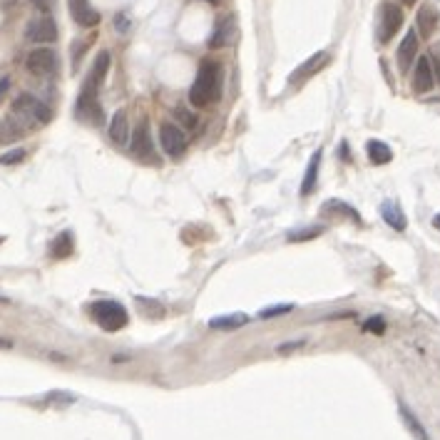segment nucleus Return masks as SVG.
<instances>
[{
  "mask_svg": "<svg viewBox=\"0 0 440 440\" xmlns=\"http://www.w3.org/2000/svg\"><path fill=\"white\" fill-rule=\"evenodd\" d=\"M160 142L169 157H182L187 152V137L174 122H162L160 125Z\"/></svg>",
  "mask_w": 440,
  "mask_h": 440,
  "instance_id": "8",
  "label": "nucleus"
},
{
  "mask_svg": "<svg viewBox=\"0 0 440 440\" xmlns=\"http://www.w3.org/2000/svg\"><path fill=\"white\" fill-rule=\"evenodd\" d=\"M381 217H384L386 224H388L390 229H395V232H403V229L408 227L406 214H403V209H400V204L395 199H386L384 204H381Z\"/></svg>",
  "mask_w": 440,
  "mask_h": 440,
  "instance_id": "15",
  "label": "nucleus"
},
{
  "mask_svg": "<svg viewBox=\"0 0 440 440\" xmlns=\"http://www.w3.org/2000/svg\"><path fill=\"white\" fill-rule=\"evenodd\" d=\"M52 257L55 259H65V257H70L73 254V234L70 232H63V234L57 236L55 241H52Z\"/></svg>",
  "mask_w": 440,
  "mask_h": 440,
  "instance_id": "23",
  "label": "nucleus"
},
{
  "mask_svg": "<svg viewBox=\"0 0 440 440\" xmlns=\"http://www.w3.org/2000/svg\"><path fill=\"white\" fill-rule=\"evenodd\" d=\"M403 10H400L395 3H384L381 8V23H378V43L381 45H388L395 38L400 28H403Z\"/></svg>",
  "mask_w": 440,
  "mask_h": 440,
  "instance_id": "5",
  "label": "nucleus"
},
{
  "mask_svg": "<svg viewBox=\"0 0 440 440\" xmlns=\"http://www.w3.org/2000/svg\"><path fill=\"white\" fill-rule=\"evenodd\" d=\"M70 15L80 28H95L100 23V13L90 6V0H68Z\"/></svg>",
  "mask_w": 440,
  "mask_h": 440,
  "instance_id": "13",
  "label": "nucleus"
},
{
  "mask_svg": "<svg viewBox=\"0 0 440 440\" xmlns=\"http://www.w3.org/2000/svg\"><path fill=\"white\" fill-rule=\"evenodd\" d=\"M132 155L144 162H157L155 139H152V130H149L147 120H142L135 127V135H132Z\"/></svg>",
  "mask_w": 440,
  "mask_h": 440,
  "instance_id": "7",
  "label": "nucleus"
},
{
  "mask_svg": "<svg viewBox=\"0 0 440 440\" xmlns=\"http://www.w3.org/2000/svg\"><path fill=\"white\" fill-rule=\"evenodd\" d=\"M25 68L35 77H50L57 73V55L50 47H35L25 60Z\"/></svg>",
  "mask_w": 440,
  "mask_h": 440,
  "instance_id": "6",
  "label": "nucleus"
},
{
  "mask_svg": "<svg viewBox=\"0 0 440 440\" xmlns=\"http://www.w3.org/2000/svg\"><path fill=\"white\" fill-rule=\"evenodd\" d=\"M13 114H17V117H23L28 122H38V125H47L52 117L50 107L43 105L38 98H33V95H20L13 103Z\"/></svg>",
  "mask_w": 440,
  "mask_h": 440,
  "instance_id": "4",
  "label": "nucleus"
},
{
  "mask_svg": "<svg viewBox=\"0 0 440 440\" xmlns=\"http://www.w3.org/2000/svg\"><path fill=\"white\" fill-rule=\"evenodd\" d=\"M398 413H400V418H403L406 428L411 430L413 438H416V440H430V435H428V430H425V425L420 423V418H418L416 413H413L411 408L403 403V400H398Z\"/></svg>",
  "mask_w": 440,
  "mask_h": 440,
  "instance_id": "16",
  "label": "nucleus"
},
{
  "mask_svg": "<svg viewBox=\"0 0 440 440\" xmlns=\"http://www.w3.org/2000/svg\"><path fill=\"white\" fill-rule=\"evenodd\" d=\"M418 30H408L406 33V38L400 40V45H398V55H395V60H398V70L403 75L411 70V65H413V60H418Z\"/></svg>",
  "mask_w": 440,
  "mask_h": 440,
  "instance_id": "12",
  "label": "nucleus"
},
{
  "mask_svg": "<svg viewBox=\"0 0 440 440\" xmlns=\"http://www.w3.org/2000/svg\"><path fill=\"white\" fill-rule=\"evenodd\" d=\"M438 10H435L433 6H423L420 10H418V35H423V40H428L430 35L435 33V28H438Z\"/></svg>",
  "mask_w": 440,
  "mask_h": 440,
  "instance_id": "17",
  "label": "nucleus"
},
{
  "mask_svg": "<svg viewBox=\"0 0 440 440\" xmlns=\"http://www.w3.org/2000/svg\"><path fill=\"white\" fill-rule=\"evenodd\" d=\"M206 3H212V6H214V3H219V0H206Z\"/></svg>",
  "mask_w": 440,
  "mask_h": 440,
  "instance_id": "33",
  "label": "nucleus"
},
{
  "mask_svg": "<svg viewBox=\"0 0 440 440\" xmlns=\"http://www.w3.org/2000/svg\"><path fill=\"white\" fill-rule=\"evenodd\" d=\"M90 314L92 319H95V324H98L100 328H105V331H120V328L127 326V321H130V316H127V309L122 306L120 301H95L90 303Z\"/></svg>",
  "mask_w": 440,
  "mask_h": 440,
  "instance_id": "3",
  "label": "nucleus"
},
{
  "mask_svg": "<svg viewBox=\"0 0 440 440\" xmlns=\"http://www.w3.org/2000/svg\"><path fill=\"white\" fill-rule=\"evenodd\" d=\"M326 232L324 227H306V229H296V232H291L289 234V241H309V239H316V236H321Z\"/></svg>",
  "mask_w": 440,
  "mask_h": 440,
  "instance_id": "24",
  "label": "nucleus"
},
{
  "mask_svg": "<svg viewBox=\"0 0 440 440\" xmlns=\"http://www.w3.org/2000/svg\"><path fill=\"white\" fill-rule=\"evenodd\" d=\"M328 63H331V55H328V52H316V55H311L303 65H298L296 73H291L289 82H291V85H298V82L311 80V77H314V75H319Z\"/></svg>",
  "mask_w": 440,
  "mask_h": 440,
  "instance_id": "10",
  "label": "nucleus"
},
{
  "mask_svg": "<svg viewBox=\"0 0 440 440\" xmlns=\"http://www.w3.org/2000/svg\"><path fill=\"white\" fill-rule=\"evenodd\" d=\"M219 80H222V68L214 60H204L197 70L195 85L189 87V103L195 107H206L219 95Z\"/></svg>",
  "mask_w": 440,
  "mask_h": 440,
  "instance_id": "2",
  "label": "nucleus"
},
{
  "mask_svg": "<svg viewBox=\"0 0 440 440\" xmlns=\"http://www.w3.org/2000/svg\"><path fill=\"white\" fill-rule=\"evenodd\" d=\"M430 63H433V73H435V80H438V85H440V50L435 52L433 57H430Z\"/></svg>",
  "mask_w": 440,
  "mask_h": 440,
  "instance_id": "29",
  "label": "nucleus"
},
{
  "mask_svg": "<svg viewBox=\"0 0 440 440\" xmlns=\"http://www.w3.org/2000/svg\"><path fill=\"white\" fill-rule=\"evenodd\" d=\"M25 38L30 43H55L57 40V25L50 15H38L33 17L25 28Z\"/></svg>",
  "mask_w": 440,
  "mask_h": 440,
  "instance_id": "9",
  "label": "nucleus"
},
{
  "mask_svg": "<svg viewBox=\"0 0 440 440\" xmlns=\"http://www.w3.org/2000/svg\"><path fill=\"white\" fill-rule=\"evenodd\" d=\"M366 152H368V160H371L373 165H388V162L393 160V149H390L386 142H381V139H368Z\"/></svg>",
  "mask_w": 440,
  "mask_h": 440,
  "instance_id": "20",
  "label": "nucleus"
},
{
  "mask_svg": "<svg viewBox=\"0 0 440 440\" xmlns=\"http://www.w3.org/2000/svg\"><path fill=\"white\" fill-rule=\"evenodd\" d=\"M400 3H403V6H413V3H416V0H400Z\"/></svg>",
  "mask_w": 440,
  "mask_h": 440,
  "instance_id": "32",
  "label": "nucleus"
},
{
  "mask_svg": "<svg viewBox=\"0 0 440 440\" xmlns=\"http://www.w3.org/2000/svg\"><path fill=\"white\" fill-rule=\"evenodd\" d=\"M8 87H10V80H8V77H0V98L8 92Z\"/></svg>",
  "mask_w": 440,
  "mask_h": 440,
  "instance_id": "30",
  "label": "nucleus"
},
{
  "mask_svg": "<svg viewBox=\"0 0 440 440\" xmlns=\"http://www.w3.org/2000/svg\"><path fill=\"white\" fill-rule=\"evenodd\" d=\"M109 139H112L117 147H125L130 142V122H127V112L125 109H117L109 120Z\"/></svg>",
  "mask_w": 440,
  "mask_h": 440,
  "instance_id": "14",
  "label": "nucleus"
},
{
  "mask_svg": "<svg viewBox=\"0 0 440 440\" xmlns=\"http://www.w3.org/2000/svg\"><path fill=\"white\" fill-rule=\"evenodd\" d=\"M109 63H112V60H109V52L100 50L98 57H95V63H92L90 73H87V77H85V85H82V90H80L77 105H75V112L90 122H100V117H103L100 105H98V92L109 73Z\"/></svg>",
  "mask_w": 440,
  "mask_h": 440,
  "instance_id": "1",
  "label": "nucleus"
},
{
  "mask_svg": "<svg viewBox=\"0 0 440 440\" xmlns=\"http://www.w3.org/2000/svg\"><path fill=\"white\" fill-rule=\"evenodd\" d=\"M366 331H373V333H384V331H386V324H384V319H373V321H368V324H366Z\"/></svg>",
  "mask_w": 440,
  "mask_h": 440,
  "instance_id": "27",
  "label": "nucleus"
},
{
  "mask_svg": "<svg viewBox=\"0 0 440 440\" xmlns=\"http://www.w3.org/2000/svg\"><path fill=\"white\" fill-rule=\"evenodd\" d=\"M321 157H324V152H321V149H316V155L311 157L309 167H306V174H303V182H301V197H309V195H314L316 182H319V167H321Z\"/></svg>",
  "mask_w": 440,
  "mask_h": 440,
  "instance_id": "19",
  "label": "nucleus"
},
{
  "mask_svg": "<svg viewBox=\"0 0 440 440\" xmlns=\"http://www.w3.org/2000/svg\"><path fill=\"white\" fill-rule=\"evenodd\" d=\"M435 82H438V80H435L430 57H418L416 70H413V92H418V95H425V92L433 90Z\"/></svg>",
  "mask_w": 440,
  "mask_h": 440,
  "instance_id": "11",
  "label": "nucleus"
},
{
  "mask_svg": "<svg viewBox=\"0 0 440 440\" xmlns=\"http://www.w3.org/2000/svg\"><path fill=\"white\" fill-rule=\"evenodd\" d=\"M25 149H13V152H6V155L0 157V165H17L20 160H25Z\"/></svg>",
  "mask_w": 440,
  "mask_h": 440,
  "instance_id": "26",
  "label": "nucleus"
},
{
  "mask_svg": "<svg viewBox=\"0 0 440 440\" xmlns=\"http://www.w3.org/2000/svg\"><path fill=\"white\" fill-rule=\"evenodd\" d=\"M177 114L182 117V122L189 127V130H195V127H197V117H192V114H189L187 109H177Z\"/></svg>",
  "mask_w": 440,
  "mask_h": 440,
  "instance_id": "28",
  "label": "nucleus"
},
{
  "mask_svg": "<svg viewBox=\"0 0 440 440\" xmlns=\"http://www.w3.org/2000/svg\"><path fill=\"white\" fill-rule=\"evenodd\" d=\"M433 224H435V227H438V229H440V214H435V219H433Z\"/></svg>",
  "mask_w": 440,
  "mask_h": 440,
  "instance_id": "31",
  "label": "nucleus"
},
{
  "mask_svg": "<svg viewBox=\"0 0 440 440\" xmlns=\"http://www.w3.org/2000/svg\"><path fill=\"white\" fill-rule=\"evenodd\" d=\"M294 306L291 303H281V306H269V309H261L259 311V319H274V316H284V314H291Z\"/></svg>",
  "mask_w": 440,
  "mask_h": 440,
  "instance_id": "25",
  "label": "nucleus"
},
{
  "mask_svg": "<svg viewBox=\"0 0 440 440\" xmlns=\"http://www.w3.org/2000/svg\"><path fill=\"white\" fill-rule=\"evenodd\" d=\"M232 40H234V17H222L219 25L214 28L212 38H209V47L232 45Z\"/></svg>",
  "mask_w": 440,
  "mask_h": 440,
  "instance_id": "18",
  "label": "nucleus"
},
{
  "mask_svg": "<svg viewBox=\"0 0 440 440\" xmlns=\"http://www.w3.org/2000/svg\"><path fill=\"white\" fill-rule=\"evenodd\" d=\"M328 212H333V214H343V217H349V219H354L356 224H361L363 219H361V214L356 212L354 206L351 204H346L343 199H328L326 204L321 206V214H328Z\"/></svg>",
  "mask_w": 440,
  "mask_h": 440,
  "instance_id": "21",
  "label": "nucleus"
},
{
  "mask_svg": "<svg viewBox=\"0 0 440 440\" xmlns=\"http://www.w3.org/2000/svg\"><path fill=\"white\" fill-rule=\"evenodd\" d=\"M246 316L244 314H229V316H217V319L209 321V326L217 328V331H234V328L244 326L246 324Z\"/></svg>",
  "mask_w": 440,
  "mask_h": 440,
  "instance_id": "22",
  "label": "nucleus"
}]
</instances>
